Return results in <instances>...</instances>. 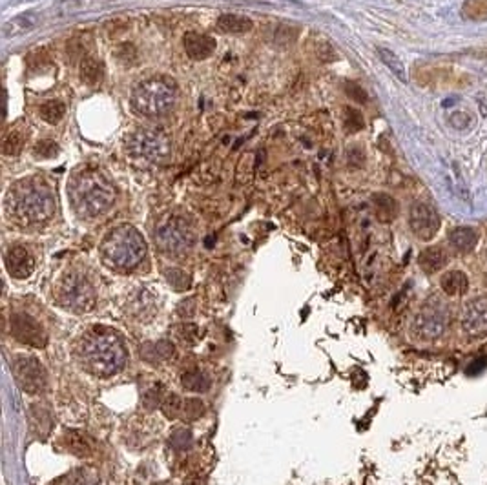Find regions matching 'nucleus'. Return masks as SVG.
<instances>
[{
  "label": "nucleus",
  "instance_id": "obj_5",
  "mask_svg": "<svg viewBox=\"0 0 487 485\" xmlns=\"http://www.w3.org/2000/svg\"><path fill=\"white\" fill-rule=\"evenodd\" d=\"M177 84L166 75H154L141 81L130 95L132 108L139 115L161 117L176 106Z\"/></svg>",
  "mask_w": 487,
  "mask_h": 485
},
{
  "label": "nucleus",
  "instance_id": "obj_12",
  "mask_svg": "<svg viewBox=\"0 0 487 485\" xmlns=\"http://www.w3.org/2000/svg\"><path fill=\"white\" fill-rule=\"evenodd\" d=\"M11 334L17 341L30 345L35 348H42L47 343V336L39 321H35L31 316L24 312H17L11 316Z\"/></svg>",
  "mask_w": 487,
  "mask_h": 485
},
{
  "label": "nucleus",
  "instance_id": "obj_1",
  "mask_svg": "<svg viewBox=\"0 0 487 485\" xmlns=\"http://www.w3.org/2000/svg\"><path fill=\"white\" fill-rule=\"evenodd\" d=\"M126 345L122 336L110 326L97 325L81 338L79 361L93 376L110 378L125 367Z\"/></svg>",
  "mask_w": 487,
  "mask_h": 485
},
{
  "label": "nucleus",
  "instance_id": "obj_39",
  "mask_svg": "<svg viewBox=\"0 0 487 485\" xmlns=\"http://www.w3.org/2000/svg\"><path fill=\"white\" fill-rule=\"evenodd\" d=\"M177 314L181 316V318H192L195 314V301L194 299H185L179 303V307H177Z\"/></svg>",
  "mask_w": 487,
  "mask_h": 485
},
{
  "label": "nucleus",
  "instance_id": "obj_37",
  "mask_svg": "<svg viewBox=\"0 0 487 485\" xmlns=\"http://www.w3.org/2000/svg\"><path fill=\"white\" fill-rule=\"evenodd\" d=\"M161 396H163V385L151 387L150 391L144 394V407L147 409H156L157 405H161Z\"/></svg>",
  "mask_w": 487,
  "mask_h": 485
},
{
  "label": "nucleus",
  "instance_id": "obj_8",
  "mask_svg": "<svg viewBox=\"0 0 487 485\" xmlns=\"http://www.w3.org/2000/svg\"><path fill=\"white\" fill-rule=\"evenodd\" d=\"M157 246L168 256H183L188 252L195 243V234L181 217H172L163 223L157 230Z\"/></svg>",
  "mask_w": 487,
  "mask_h": 485
},
{
  "label": "nucleus",
  "instance_id": "obj_28",
  "mask_svg": "<svg viewBox=\"0 0 487 485\" xmlns=\"http://www.w3.org/2000/svg\"><path fill=\"white\" fill-rule=\"evenodd\" d=\"M378 57H379V60H382V62H384V64L387 66V68L391 69V72H393V74L396 75L401 82H407L406 66H403V62H401L400 57H398L396 53L387 50V47H378Z\"/></svg>",
  "mask_w": 487,
  "mask_h": 485
},
{
  "label": "nucleus",
  "instance_id": "obj_11",
  "mask_svg": "<svg viewBox=\"0 0 487 485\" xmlns=\"http://www.w3.org/2000/svg\"><path fill=\"white\" fill-rule=\"evenodd\" d=\"M442 219L438 212L427 202H414L409 212V227L422 241H431L440 230Z\"/></svg>",
  "mask_w": 487,
  "mask_h": 485
},
{
  "label": "nucleus",
  "instance_id": "obj_26",
  "mask_svg": "<svg viewBox=\"0 0 487 485\" xmlns=\"http://www.w3.org/2000/svg\"><path fill=\"white\" fill-rule=\"evenodd\" d=\"M181 383L186 391L194 392H207L212 385L210 378H208L203 370H190V372H185L181 376Z\"/></svg>",
  "mask_w": 487,
  "mask_h": 485
},
{
  "label": "nucleus",
  "instance_id": "obj_19",
  "mask_svg": "<svg viewBox=\"0 0 487 485\" xmlns=\"http://www.w3.org/2000/svg\"><path fill=\"white\" fill-rule=\"evenodd\" d=\"M449 263V256L442 246H429L423 250L418 258V265L422 266V270L427 274H435V272L442 270Z\"/></svg>",
  "mask_w": 487,
  "mask_h": 485
},
{
  "label": "nucleus",
  "instance_id": "obj_10",
  "mask_svg": "<svg viewBox=\"0 0 487 485\" xmlns=\"http://www.w3.org/2000/svg\"><path fill=\"white\" fill-rule=\"evenodd\" d=\"M449 321L447 307L442 303H431L422 309V312L414 319V334L420 338H438L445 331Z\"/></svg>",
  "mask_w": 487,
  "mask_h": 485
},
{
  "label": "nucleus",
  "instance_id": "obj_33",
  "mask_svg": "<svg viewBox=\"0 0 487 485\" xmlns=\"http://www.w3.org/2000/svg\"><path fill=\"white\" fill-rule=\"evenodd\" d=\"M33 154L39 159H53V157L59 155V144L52 139H44V141H39L35 144Z\"/></svg>",
  "mask_w": 487,
  "mask_h": 485
},
{
  "label": "nucleus",
  "instance_id": "obj_30",
  "mask_svg": "<svg viewBox=\"0 0 487 485\" xmlns=\"http://www.w3.org/2000/svg\"><path fill=\"white\" fill-rule=\"evenodd\" d=\"M22 148H24V135L15 128L9 130L6 133L4 141H2V154L15 157V155L21 154Z\"/></svg>",
  "mask_w": 487,
  "mask_h": 485
},
{
  "label": "nucleus",
  "instance_id": "obj_23",
  "mask_svg": "<svg viewBox=\"0 0 487 485\" xmlns=\"http://www.w3.org/2000/svg\"><path fill=\"white\" fill-rule=\"evenodd\" d=\"M442 290H444L447 296H462V294L467 292V287H469V280L467 275L460 270H451L447 274L442 275Z\"/></svg>",
  "mask_w": 487,
  "mask_h": 485
},
{
  "label": "nucleus",
  "instance_id": "obj_13",
  "mask_svg": "<svg viewBox=\"0 0 487 485\" xmlns=\"http://www.w3.org/2000/svg\"><path fill=\"white\" fill-rule=\"evenodd\" d=\"M4 263L9 275L15 278V280H26L35 270L33 256H31L26 246L22 245H13L11 249H8L4 256Z\"/></svg>",
  "mask_w": 487,
  "mask_h": 485
},
{
  "label": "nucleus",
  "instance_id": "obj_27",
  "mask_svg": "<svg viewBox=\"0 0 487 485\" xmlns=\"http://www.w3.org/2000/svg\"><path fill=\"white\" fill-rule=\"evenodd\" d=\"M40 119L46 120L47 125H59L66 115V104L62 101H47L39 110Z\"/></svg>",
  "mask_w": 487,
  "mask_h": 485
},
{
  "label": "nucleus",
  "instance_id": "obj_17",
  "mask_svg": "<svg viewBox=\"0 0 487 485\" xmlns=\"http://www.w3.org/2000/svg\"><path fill=\"white\" fill-rule=\"evenodd\" d=\"M64 445L69 452H74L79 458H88L95 449L93 440L81 430H68L64 434Z\"/></svg>",
  "mask_w": 487,
  "mask_h": 485
},
{
  "label": "nucleus",
  "instance_id": "obj_6",
  "mask_svg": "<svg viewBox=\"0 0 487 485\" xmlns=\"http://www.w3.org/2000/svg\"><path fill=\"white\" fill-rule=\"evenodd\" d=\"M125 148L130 157L147 163H161L168 159L170 139L156 128H137L126 137Z\"/></svg>",
  "mask_w": 487,
  "mask_h": 485
},
{
  "label": "nucleus",
  "instance_id": "obj_4",
  "mask_svg": "<svg viewBox=\"0 0 487 485\" xmlns=\"http://www.w3.org/2000/svg\"><path fill=\"white\" fill-rule=\"evenodd\" d=\"M147 241L132 224L112 228L101 243V259L112 270H134L147 258Z\"/></svg>",
  "mask_w": 487,
  "mask_h": 485
},
{
  "label": "nucleus",
  "instance_id": "obj_7",
  "mask_svg": "<svg viewBox=\"0 0 487 485\" xmlns=\"http://www.w3.org/2000/svg\"><path fill=\"white\" fill-rule=\"evenodd\" d=\"M57 303L68 312H90L95 305V290L84 275L71 272L59 285Z\"/></svg>",
  "mask_w": 487,
  "mask_h": 485
},
{
  "label": "nucleus",
  "instance_id": "obj_16",
  "mask_svg": "<svg viewBox=\"0 0 487 485\" xmlns=\"http://www.w3.org/2000/svg\"><path fill=\"white\" fill-rule=\"evenodd\" d=\"M40 17L35 11H26V13H21L17 17H13L11 21H8L4 24V37H18V35L30 33L35 28L39 26Z\"/></svg>",
  "mask_w": 487,
  "mask_h": 485
},
{
  "label": "nucleus",
  "instance_id": "obj_9",
  "mask_svg": "<svg viewBox=\"0 0 487 485\" xmlns=\"http://www.w3.org/2000/svg\"><path fill=\"white\" fill-rule=\"evenodd\" d=\"M13 378L26 394H39L46 387V372L42 363L33 356L15 358Z\"/></svg>",
  "mask_w": 487,
  "mask_h": 485
},
{
  "label": "nucleus",
  "instance_id": "obj_22",
  "mask_svg": "<svg viewBox=\"0 0 487 485\" xmlns=\"http://www.w3.org/2000/svg\"><path fill=\"white\" fill-rule=\"evenodd\" d=\"M173 350H176V347H173L172 341L159 339V341H151V343L142 345L141 358L142 360L154 361V363H156V361H164L168 360V358H172Z\"/></svg>",
  "mask_w": 487,
  "mask_h": 485
},
{
  "label": "nucleus",
  "instance_id": "obj_15",
  "mask_svg": "<svg viewBox=\"0 0 487 485\" xmlns=\"http://www.w3.org/2000/svg\"><path fill=\"white\" fill-rule=\"evenodd\" d=\"M185 52L190 59L194 60H203L208 59L212 53L216 52V40L212 39L210 35H203V33H186L185 39Z\"/></svg>",
  "mask_w": 487,
  "mask_h": 485
},
{
  "label": "nucleus",
  "instance_id": "obj_25",
  "mask_svg": "<svg viewBox=\"0 0 487 485\" xmlns=\"http://www.w3.org/2000/svg\"><path fill=\"white\" fill-rule=\"evenodd\" d=\"M30 418H31V427L39 436H47L50 429H52V418H50V412L47 409H44L42 405H31L30 407Z\"/></svg>",
  "mask_w": 487,
  "mask_h": 485
},
{
  "label": "nucleus",
  "instance_id": "obj_38",
  "mask_svg": "<svg viewBox=\"0 0 487 485\" xmlns=\"http://www.w3.org/2000/svg\"><path fill=\"white\" fill-rule=\"evenodd\" d=\"M192 442V433L188 429H179L172 434V445L176 449H186Z\"/></svg>",
  "mask_w": 487,
  "mask_h": 485
},
{
  "label": "nucleus",
  "instance_id": "obj_36",
  "mask_svg": "<svg viewBox=\"0 0 487 485\" xmlns=\"http://www.w3.org/2000/svg\"><path fill=\"white\" fill-rule=\"evenodd\" d=\"M197 326L194 325V323H183L181 326H179V331H177V336L185 341V343H195V339H197Z\"/></svg>",
  "mask_w": 487,
  "mask_h": 485
},
{
  "label": "nucleus",
  "instance_id": "obj_18",
  "mask_svg": "<svg viewBox=\"0 0 487 485\" xmlns=\"http://www.w3.org/2000/svg\"><path fill=\"white\" fill-rule=\"evenodd\" d=\"M252 28H254V22H252L248 17H245V15L224 13L217 18V30H219L221 33H227V35L248 33Z\"/></svg>",
  "mask_w": 487,
  "mask_h": 485
},
{
  "label": "nucleus",
  "instance_id": "obj_21",
  "mask_svg": "<svg viewBox=\"0 0 487 485\" xmlns=\"http://www.w3.org/2000/svg\"><path fill=\"white\" fill-rule=\"evenodd\" d=\"M449 243L454 250L462 253H467L476 246L479 243V232L471 227H458L451 230L449 234Z\"/></svg>",
  "mask_w": 487,
  "mask_h": 485
},
{
  "label": "nucleus",
  "instance_id": "obj_14",
  "mask_svg": "<svg viewBox=\"0 0 487 485\" xmlns=\"http://www.w3.org/2000/svg\"><path fill=\"white\" fill-rule=\"evenodd\" d=\"M464 331L467 334H483L487 332V299L479 297L467 303L462 319Z\"/></svg>",
  "mask_w": 487,
  "mask_h": 485
},
{
  "label": "nucleus",
  "instance_id": "obj_35",
  "mask_svg": "<svg viewBox=\"0 0 487 485\" xmlns=\"http://www.w3.org/2000/svg\"><path fill=\"white\" fill-rule=\"evenodd\" d=\"M345 93L349 95L350 101H354V103H358V104H365L367 101H369L367 91L363 90L360 84H356V82H345Z\"/></svg>",
  "mask_w": 487,
  "mask_h": 485
},
{
  "label": "nucleus",
  "instance_id": "obj_42",
  "mask_svg": "<svg viewBox=\"0 0 487 485\" xmlns=\"http://www.w3.org/2000/svg\"><path fill=\"white\" fill-rule=\"evenodd\" d=\"M154 485H170L168 481H161V484H154Z\"/></svg>",
  "mask_w": 487,
  "mask_h": 485
},
{
  "label": "nucleus",
  "instance_id": "obj_31",
  "mask_svg": "<svg viewBox=\"0 0 487 485\" xmlns=\"http://www.w3.org/2000/svg\"><path fill=\"white\" fill-rule=\"evenodd\" d=\"M183 401H185V399L179 394H166V398H163V404H161V411H163V414L168 418V420L181 418Z\"/></svg>",
  "mask_w": 487,
  "mask_h": 485
},
{
  "label": "nucleus",
  "instance_id": "obj_2",
  "mask_svg": "<svg viewBox=\"0 0 487 485\" xmlns=\"http://www.w3.org/2000/svg\"><path fill=\"white\" fill-rule=\"evenodd\" d=\"M69 205L82 219H95L106 214L117 199L115 186L101 170L84 166L68 181Z\"/></svg>",
  "mask_w": 487,
  "mask_h": 485
},
{
  "label": "nucleus",
  "instance_id": "obj_20",
  "mask_svg": "<svg viewBox=\"0 0 487 485\" xmlns=\"http://www.w3.org/2000/svg\"><path fill=\"white\" fill-rule=\"evenodd\" d=\"M79 75H81V81L86 86H97L104 77L103 62L93 55L82 57L81 66H79Z\"/></svg>",
  "mask_w": 487,
  "mask_h": 485
},
{
  "label": "nucleus",
  "instance_id": "obj_29",
  "mask_svg": "<svg viewBox=\"0 0 487 485\" xmlns=\"http://www.w3.org/2000/svg\"><path fill=\"white\" fill-rule=\"evenodd\" d=\"M205 412H207V405H205L203 399L188 398V399H185V401H183L181 418L185 421L199 420V418L203 416Z\"/></svg>",
  "mask_w": 487,
  "mask_h": 485
},
{
  "label": "nucleus",
  "instance_id": "obj_41",
  "mask_svg": "<svg viewBox=\"0 0 487 485\" xmlns=\"http://www.w3.org/2000/svg\"><path fill=\"white\" fill-rule=\"evenodd\" d=\"M185 485H203V480H201V478H197V477H192L185 481Z\"/></svg>",
  "mask_w": 487,
  "mask_h": 485
},
{
  "label": "nucleus",
  "instance_id": "obj_32",
  "mask_svg": "<svg viewBox=\"0 0 487 485\" xmlns=\"http://www.w3.org/2000/svg\"><path fill=\"white\" fill-rule=\"evenodd\" d=\"M343 126H345L347 132L356 133L360 130H363L365 126V119H363L362 112H358L356 108H343Z\"/></svg>",
  "mask_w": 487,
  "mask_h": 485
},
{
  "label": "nucleus",
  "instance_id": "obj_24",
  "mask_svg": "<svg viewBox=\"0 0 487 485\" xmlns=\"http://www.w3.org/2000/svg\"><path fill=\"white\" fill-rule=\"evenodd\" d=\"M372 202H374V210L378 219L389 223V221H393L396 217L398 202L391 195H387V193H376L374 198H372Z\"/></svg>",
  "mask_w": 487,
  "mask_h": 485
},
{
  "label": "nucleus",
  "instance_id": "obj_34",
  "mask_svg": "<svg viewBox=\"0 0 487 485\" xmlns=\"http://www.w3.org/2000/svg\"><path fill=\"white\" fill-rule=\"evenodd\" d=\"M164 275H166V280L170 281V285L176 290H186L190 287V275L179 270V268H168V270L164 272Z\"/></svg>",
  "mask_w": 487,
  "mask_h": 485
},
{
  "label": "nucleus",
  "instance_id": "obj_40",
  "mask_svg": "<svg viewBox=\"0 0 487 485\" xmlns=\"http://www.w3.org/2000/svg\"><path fill=\"white\" fill-rule=\"evenodd\" d=\"M363 159H365V155H363L362 150H358V148H354V150H350L349 154V164L350 166H362L363 164Z\"/></svg>",
  "mask_w": 487,
  "mask_h": 485
},
{
  "label": "nucleus",
  "instance_id": "obj_3",
  "mask_svg": "<svg viewBox=\"0 0 487 485\" xmlns=\"http://www.w3.org/2000/svg\"><path fill=\"white\" fill-rule=\"evenodd\" d=\"M4 206L9 217L18 224H37L52 217L55 199L46 181L26 177L11 185L6 193Z\"/></svg>",
  "mask_w": 487,
  "mask_h": 485
}]
</instances>
